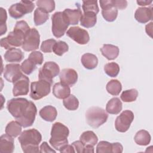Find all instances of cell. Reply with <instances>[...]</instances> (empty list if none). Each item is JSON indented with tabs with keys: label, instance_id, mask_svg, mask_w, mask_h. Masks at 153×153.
Returning <instances> with one entry per match:
<instances>
[{
	"label": "cell",
	"instance_id": "cell-1",
	"mask_svg": "<svg viewBox=\"0 0 153 153\" xmlns=\"http://www.w3.org/2000/svg\"><path fill=\"white\" fill-rule=\"evenodd\" d=\"M41 140V134L35 128L24 130L19 137L22 150L25 153L39 152V144Z\"/></svg>",
	"mask_w": 153,
	"mask_h": 153
},
{
	"label": "cell",
	"instance_id": "cell-2",
	"mask_svg": "<svg viewBox=\"0 0 153 153\" xmlns=\"http://www.w3.org/2000/svg\"><path fill=\"white\" fill-rule=\"evenodd\" d=\"M69 134V128L60 122H56L52 126L49 142L55 149L60 151L63 146L68 145Z\"/></svg>",
	"mask_w": 153,
	"mask_h": 153
},
{
	"label": "cell",
	"instance_id": "cell-3",
	"mask_svg": "<svg viewBox=\"0 0 153 153\" xmlns=\"http://www.w3.org/2000/svg\"><path fill=\"white\" fill-rule=\"evenodd\" d=\"M108 115L102 108L97 106L90 108L85 113L87 124L93 127L98 128L108 120Z\"/></svg>",
	"mask_w": 153,
	"mask_h": 153
},
{
	"label": "cell",
	"instance_id": "cell-4",
	"mask_svg": "<svg viewBox=\"0 0 153 153\" xmlns=\"http://www.w3.org/2000/svg\"><path fill=\"white\" fill-rule=\"evenodd\" d=\"M30 102V101L22 97L11 99L7 102V109L16 120L22 118L26 113Z\"/></svg>",
	"mask_w": 153,
	"mask_h": 153
},
{
	"label": "cell",
	"instance_id": "cell-5",
	"mask_svg": "<svg viewBox=\"0 0 153 153\" xmlns=\"http://www.w3.org/2000/svg\"><path fill=\"white\" fill-rule=\"evenodd\" d=\"M26 35L19 30L14 29V30L10 32L7 37L1 39V46L8 50L16 47H20L22 45Z\"/></svg>",
	"mask_w": 153,
	"mask_h": 153
},
{
	"label": "cell",
	"instance_id": "cell-6",
	"mask_svg": "<svg viewBox=\"0 0 153 153\" xmlns=\"http://www.w3.org/2000/svg\"><path fill=\"white\" fill-rule=\"evenodd\" d=\"M35 8L32 1H21L18 3L13 4L8 9L10 16L15 19H20L27 13H31Z\"/></svg>",
	"mask_w": 153,
	"mask_h": 153
},
{
	"label": "cell",
	"instance_id": "cell-7",
	"mask_svg": "<svg viewBox=\"0 0 153 153\" xmlns=\"http://www.w3.org/2000/svg\"><path fill=\"white\" fill-rule=\"evenodd\" d=\"M52 32L56 38H60L64 35L69 24L66 21L63 12H56L51 16Z\"/></svg>",
	"mask_w": 153,
	"mask_h": 153
},
{
	"label": "cell",
	"instance_id": "cell-8",
	"mask_svg": "<svg viewBox=\"0 0 153 153\" xmlns=\"http://www.w3.org/2000/svg\"><path fill=\"white\" fill-rule=\"evenodd\" d=\"M51 85V84L44 80L32 82L30 85V97L33 100H39L45 97L50 93Z\"/></svg>",
	"mask_w": 153,
	"mask_h": 153
},
{
	"label": "cell",
	"instance_id": "cell-9",
	"mask_svg": "<svg viewBox=\"0 0 153 153\" xmlns=\"http://www.w3.org/2000/svg\"><path fill=\"white\" fill-rule=\"evenodd\" d=\"M60 72L59 65L54 62H47L42 68L40 69L38 74L39 80L46 81L52 84L53 78L56 76Z\"/></svg>",
	"mask_w": 153,
	"mask_h": 153
},
{
	"label": "cell",
	"instance_id": "cell-10",
	"mask_svg": "<svg viewBox=\"0 0 153 153\" xmlns=\"http://www.w3.org/2000/svg\"><path fill=\"white\" fill-rule=\"evenodd\" d=\"M40 36L35 28H30L26 35L22 44V48L26 51H34L39 48Z\"/></svg>",
	"mask_w": 153,
	"mask_h": 153
},
{
	"label": "cell",
	"instance_id": "cell-11",
	"mask_svg": "<svg viewBox=\"0 0 153 153\" xmlns=\"http://www.w3.org/2000/svg\"><path fill=\"white\" fill-rule=\"evenodd\" d=\"M134 120V114L130 110H125L123 111L119 116H118L115 121V127L117 131L120 132L127 131Z\"/></svg>",
	"mask_w": 153,
	"mask_h": 153
},
{
	"label": "cell",
	"instance_id": "cell-12",
	"mask_svg": "<svg viewBox=\"0 0 153 153\" xmlns=\"http://www.w3.org/2000/svg\"><path fill=\"white\" fill-rule=\"evenodd\" d=\"M66 35L76 43L81 45L86 44L90 41L88 32L78 26L70 27L66 32Z\"/></svg>",
	"mask_w": 153,
	"mask_h": 153
},
{
	"label": "cell",
	"instance_id": "cell-13",
	"mask_svg": "<svg viewBox=\"0 0 153 153\" xmlns=\"http://www.w3.org/2000/svg\"><path fill=\"white\" fill-rule=\"evenodd\" d=\"M99 2L103 17L108 22H114L117 19L118 9L114 6L113 0H101Z\"/></svg>",
	"mask_w": 153,
	"mask_h": 153
},
{
	"label": "cell",
	"instance_id": "cell-14",
	"mask_svg": "<svg viewBox=\"0 0 153 153\" xmlns=\"http://www.w3.org/2000/svg\"><path fill=\"white\" fill-rule=\"evenodd\" d=\"M23 75L21 66L19 64H7L4 71V77L8 82L14 83Z\"/></svg>",
	"mask_w": 153,
	"mask_h": 153
},
{
	"label": "cell",
	"instance_id": "cell-15",
	"mask_svg": "<svg viewBox=\"0 0 153 153\" xmlns=\"http://www.w3.org/2000/svg\"><path fill=\"white\" fill-rule=\"evenodd\" d=\"M29 79L26 75H23L18 80L14 82L13 94L14 96L27 94L29 92Z\"/></svg>",
	"mask_w": 153,
	"mask_h": 153
},
{
	"label": "cell",
	"instance_id": "cell-16",
	"mask_svg": "<svg viewBox=\"0 0 153 153\" xmlns=\"http://www.w3.org/2000/svg\"><path fill=\"white\" fill-rule=\"evenodd\" d=\"M37 114L36 107L35 104L30 101V104L27 112L20 118L16 120L18 123H19L22 127L24 128L31 126L35 119L36 115Z\"/></svg>",
	"mask_w": 153,
	"mask_h": 153
},
{
	"label": "cell",
	"instance_id": "cell-17",
	"mask_svg": "<svg viewBox=\"0 0 153 153\" xmlns=\"http://www.w3.org/2000/svg\"><path fill=\"white\" fill-rule=\"evenodd\" d=\"M59 77L61 82L69 86H72L78 80L77 72L71 68L63 69L60 73Z\"/></svg>",
	"mask_w": 153,
	"mask_h": 153
},
{
	"label": "cell",
	"instance_id": "cell-18",
	"mask_svg": "<svg viewBox=\"0 0 153 153\" xmlns=\"http://www.w3.org/2000/svg\"><path fill=\"white\" fill-rule=\"evenodd\" d=\"M152 8L150 7H139L134 13L135 19L139 23H145L152 19Z\"/></svg>",
	"mask_w": 153,
	"mask_h": 153
},
{
	"label": "cell",
	"instance_id": "cell-19",
	"mask_svg": "<svg viewBox=\"0 0 153 153\" xmlns=\"http://www.w3.org/2000/svg\"><path fill=\"white\" fill-rule=\"evenodd\" d=\"M63 14L69 25H75L78 24L82 14L80 8H78L74 10L66 8L63 11Z\"/></svg>",
	"mask_w": 153,
	"mask_h": 153
},
{
	"label": "cell",
	"instance_id": "cell-20",
	"mask_svg": "<svg viewBox=\"0 0 153 153\" xmlns=\"http://www.w3.org/2000/svg\"><path fill=\"white\" fill-rule=\"evenodd\" d=\"M14 149V139L13 137L6 134L0 137V152L2 153H12Z\"/></svg>",
	"mask_w": 153,
	"mask_h": 153
},
{
	"label": "cell",
	"instance_id": "cell-21",
	"mask_svg": "<svg viewBox=\"0 0 153 153\" xmlns=\"http://www.w3.org/2000/svg\"><path fill=\"white\" fill-rule=\"evenodd\" d=\"M71 89L69 85L61 82L56 83L53 87V94L60 99H64L70 95Z\"/></svg>",
	"mask_w": 153,
	"mask_h": 153
},
{
	"label": "cell",
	"instance_id": "cell-22",
	"mask_svg": "<svg viewBox=\"0 0 153 153\" xmlns=\"http://www.w3.org/2000/svg\"><path fill=\"white\" fill-rule=\"evenodd\" d=\"M24 54L19 48H12L4 54V59L8 62H19L23 60Z\"/></svg>",
	"mask_w": 153,
	"mask_h": 153
},
{
	"label": "cell",
	"instance_id": "cell-23",
	"mask_svg": "<svg viewBox=\"0 0 153 153\" xmlns=\"http://www.w3.org/2000/svg\"><path fill=\"white\" fill-rule=\"evenodd\" d=\"M102 55L108 60H112L115 59L119 54V48L112 44H104L100 48Z\"/></svg>",
	"mask_w": 153,
	"mask_h": 153
},
{
	"label": "cell",
	"instance_id": "cell-24",
	"mask_svg": "<svg viewBox=\"0 0 153 153\" xmlns=\"http://www.w3.org/2000/svg\"><path fill=\"white\" fill-rule=\"evenodd\" d=\"M40 117L46 121L53 122L57 117V111L55 107L48 105L44 106L39 111Z\"/></svg>",
	"mask_w": 153,
	"mask_h": 153
},
{
	"label": "cell",
	"instance_id": "cell-25",
	"mask_svg": "<svg viewBox=\"0 0 153 153\" xmlns=\"http://www.w3.org/2000/svg\"><path fill=\"white\" fill-rule=\"evenodd\" d=\"M81 62L85 68L87 69H93L98 64V59L94 54L85 53L82 56Z\"/></svg>",
	"mask_w": 153,
	"mask_h": 153
},
{
	"label": "cell",
	"instance_id": "cell-26",
	"mask_svg": "<svg viewBox=\"0 0 153 153\" xmlns=\"http://www.w3.org/2000/svg\"><path fill=\"white\" fill-rule=\"evenodd\" d=\"M122 102L118 97L111 99L106 104V111L110 114H118L122 110Z\"/></svg>",
	"mask_w": 153,
	"mask_h": 153
},
{
	"label": "cell",
	"instance_id": "cell-27",
	"mask_svg": "<svg viewBox=\"0 0 153 153\" xmlns=\"http://www.w3.org/2000/svg\"><path fill=\"white\" fill-rule=\"evenodd\" d=\"M80 24L84 27L90 28L93 27L97 22L96 14L94 13H84L80 18Z\"/></svg>",
	"mask_w": 153,
	"mask_h": 153
},
{
	"label": "cell",
	"instance_id": "cell-28",
	"mask_svg": "<svg viewBox=\"0 0 153 153\" xmlns=\"http://www.w3.org/2000/svg\"><path fill=\"white\" fill-rule=\"evenodd\" d=\"M79 140L82 142L84 146H94L97 143L98 138L96 134L92 131H86L83 132L79 137Z\"/></svg>",
	"mask_w": 153,
	"mask_h": 153
},
{
	"label": "cell",
	"instance_id": "cell-29",
	"mask_svg": "<svg viewBox=\"0 0 153 153\" xmlns=\"http://www.w3.org/2000/svg\"><path fill=\"white\" fill-rule=\"evenodd\" d=\"M22 126L17 121H12L8 123L5 127V133L13 137H16L21 134Z\"/></svg>",
	"mask_w": 153,
	"mask_h": 153
},
{
	"label": "cell",
	"instance_id": "cell-30",
	"mask_svg": "<svg viewBox=\"0 0 153 153\" xmlns=\"http://www.w3.org/2000/svg\"><path fill=\"white\" fill-rule=\"evenodd\" d=\"M151 135L148 131L145 130H140L136 133L134 140L135 142L141 146H145L149 143L151 141Z\"/></svg>",
	"mask_w": 153,
	"mask_h": 153
},
{
	"label": "cell",
	"instance_id": "cell-31",
	"mask_svg": "<svg viewBox=\"0 0 153 153\" xmlns=\"http://www.w3.org/2000/svg\"><path fill=\"white\" fill-rule=\"evenodd\" d=\"M106 88L109 94L113 96H117L122 90V85L118 80L112 79L107 83Z\"/></svg>",
	"mask_w": 153,
	"mask_h": 153
},
{
	"label": "cell",
	"instance_id": "cell-32",
	"mask_svg": "<svg viewBox=\"0 0 153 153\" xmlns=\"http://www.w3.org/2000/svg\"><path fill=\"white\" fill-rule=\"evenodd\" d=\"M49 14L39 8H37L34 11V23L36 26L44 24L48 19Z\"/></svg>",
	"mask_w": 153,
	"mask_h": 153
},
{
	"label": "cell",
	"instance_id": "cell-33",
	"mask_svg": "<svg viewBox=\"0 0 153 153\" xmlns=\"http://www.w3.org/2000/svg\"><path fill=\"white\" fill-rule=\"evenodd\" d=\"M63 103L64 106L69 111L76 110L79 106V101L78 99L73 94H70L64 99Z\"/></svg>",
	"mask_w": 153,
	"mask_h": 153
},
{
	"label": "cell",
	"instance_id": "cell-34",
	"mask_svg": "<svg viewBox=\"0 0 153 153\" xmlns=\"http://www.w3.org/2000/svg\"><path fill=\"white\" fill-rule=\"evenodd\" d=\"M138 96V91L134 88L127 90L121 94V99L124 102H131L136 100Z\"/></svg>",
	"mask_w": 153,
	"mask_h": 153
},
{
	"label": "cell",
	"instance_id": "cell-35",
	"mask_svg": "<svg viewBox=\"0 0 153 153\" xmlns=\"http://www.w3.org/2000/svg\"><path fill=\"white\" fill-rule=\"evenodd\" d=\"M82 8L84 11V13L91 12L97 14L99 11L97 1L94 0L84 1L82 2Z\"/></svg>",
	"mask_w": 153,
	"mask_h": 153
},
{
	"label": "cell",
	"instance_id": "cell-36",
	"mask_svg": "<svg viewBox=\"0 0 153 153\" xmlns=\"http://www.w3.org/2000/svg\"><path fill=\"white\" fill-rule=\"evenodd\" d=\"M38 8L47 12L51 13L55 9V2L53 0H39L36 2Z\"/></svg>",
	"mask_w": 153,
	"mask_h": 153
},
{
	"label": "cell",
	"instance_id": "cell-37",
	"mask_svg": "<svg viewBox=\"0 0 153 153\" xmlns=\"http://www.w3.org/2000/svg\"><path fill=\"white\" fill-rule=\"evenodd\" d=\"M105 72L111 77H115L120 72L119 65L115 62L106 63L104 66Z\"/></svg>",
	"mask_w": 153,
	"mask_h": 153
},
{
	"label": "cell",
	"instance_id": "cell-38",
	"mask_svg": "<svg viewBox=\"0 0 153 153\" xmlns=\"http://www.w3.org/2000/svg\"><path fill=\"white\" fill-rule=\"evenodd\" d=\"M69 50L68 45L64 41H59L56 42L54 44L53 49V51L54 53L55 54L61 56L65 53L67 52Z\"/></svg>",
	"mask_w": 153,
	"mask_h": 153
},
{
	"label": "cell",
	"instance_id": "cell-39",
	"mask_svg": "<svg viewBox=\"0 0 153 153\" xmlns=\"http://www.w3.org/2000/svg\"><path fill=\"white\" fill-rule=\"evenodd\" d=\"M36 65L32 60L27 59L24 60L21 65L22 71L26 75H30L32 72L35 70Z\"/></svg>",
	"mask_w": 153,
	"mask_h": 153
},
{
	"label": "cell",
	"instance_id": "cell-40",
	"mask_svg": "<svg viewBox=\"0 0 153 153\" xmlns=\"http://www.w3.org/2000/svg\"><path fill=\"white\" fill-rule=\"evenodd\" d=\"M97 153L112 152V143L107 141H100L96 147Z\"/></svg>",
	"mask_w": 153,
	"mask_h": 153
},
{
	"label": "cell",
	"instance_id": "cell-41",
	"mask_svg": "<svg viewBox=\"0 0 153 153\" xmlns=\"http://www.w3.org/2000/svg\"><path fill=\"white\" fill-rule=\"evenodd\" d=\"M56 43L54 39H49L44 41L41 45V50L44 53H51L53 51V47Z\"/></svg>",
	"mask_w": 153,
	"mask_h": 153
},
{
	"label": "cell",
	"instance_id": "cell-42",
	"mask_svg": "<svg viewBox=\"0 0 153 153\" xmlns=\"http://www.w3.org/2000/svg\"><path fill=\"white\" fill-rule=\"evenodd\" d=\"M7 19V15L5 10L3 8H0V24H1V35H4L7 30L6 21Z\"/></svg>",
	"mask_w": 153,
	"mask_h": 153
},
{
	"label": "cell",
	"instance_id": "cell-43",
	"mask_svg": "<svg viewBox=\"0 0 153 153\" xmlns=\"http://www.w3.org/2000/svg\"><path fill=\"white\" fill-rule=\"evenodd\" d=\"M28 59L32 60L36 65H41L44 60V57L40 51H32L29 55Z\"/></svg>",
	"mask_w": 153,
	"mask_h": 153
},
{
	"label": "cell",
	"instance_id": "cell-44",
	"mask_svg": "<svg viewBox=\"0 0 153 153\" xmlns=\"http://www.w3.org/2000/svg\"><path fill=\"white\" fill-rule=\"evenodd\" d=\"M72 145L73 146L74 148L75 149V152L78 153H83V151L85 146L80 140L74 142L72 143Z\"/></svg>",
	"mask_w": 153,
	"mask_h": 153
},
{
	"label": "cell",
	"instance_id": "cell-45",
	"mask_svg": "<svg viewBox=\"0 0 153 153\" xmlns=\"http://www.w3.org/2000/svg\"><path fill=\"white\" fill-rule=\"evenodd\" d=\"M114 6L120 10H123L126 8L127 6V1H120V0H113Z\"/></svg>",
	"mask_w": 153,
	"mask_h": 153
},
{
	"label": "cell",
	"instance_id": "cell-46",
	"mask_svg": "<svg viewBox=\"0 0 153 153\" xmlns=\"http://www.w3.org/2000/svg\"><path fill=\"white\" fill-rule=\"evenodd\" d=\"M40 152H56V151L51 149L46 142H43L40 146Z\"/></svg>",
	"mask_w": 153,
	"mask_h": 153
},
{
	"label": "cell",
	"instance_id": "cell-47",
	"mask_svg": "<svg viewBox=\"0 0 153 153\" xmlns=\"http://www.w3.org/2000/svg\"><path fill=\"white\" fill-rule=\"evenodd\" d=\"M123 147L120 143L115 142L112 143V152L113 153H121L123 152Z\"/></svg>",
	"mask_w": 153,
	"mask_h": 153
},
{
	"label": "cell",
	"instance_id": "cell-48",
	"mask_svg": "<svg viewBox=\"0 0 153 153\" xmlns=\"http://www.w3.org/2000/svg\"><path fill=\"white\" fill-rule=\"evenodd\" d=\"M60 152H75V151L72 145H66L60 151Z\"/></svg>",
	"mask_w": 153,
	"mask_h": 153
},
{
	"label": "cell",
	"instance_id": "cell-49",
	"mask_svg": "<svg viewBox=\"0 0 153 153\" xmlns=\"http://www.w3.org/2000/svg\"><path fill=\"white\" fill-rule=\"evenodd\" d=\"M94 147L91 145H86L84 146L83 153H90V152H94Z\"/></svg>",
	"mask_w": 153,
	"mask_h": 153
},
{
	"label": "cell",
	"instance_id": "cell-50",
	"mask_svg": "<svg viewBox=\"0 0 153 153\" xmlns=\"http://www.w3.org/2000/svg\"><path fill=\"white\" fill-rule=\"evenodd\" d=\"M136 2L139 5L146 6L148 5H150L152 2V1H137Z\"/></svg>",
	"mask_w": 153,
	"mask_h": 153
},
{
	"label": "cell",
	"instance_id": "cell-51",
	"mask_svg": "<svg viewBox=\"0 0 153 153\" xmlns=\"http://www.w3.org/2000/svg\"><path fill=\"white\" fill-rule=\"evenodd\" d=\"M152 22H151L150 23H149L148 25H147L146 26V27H145V30H146V32L148 35H149L151 37H152V35L151 33H150L149 32V30L151 32H152Z\"/></svg>",
	"mask_w": 153,
	"mask_h": 153
}]
</instances>
